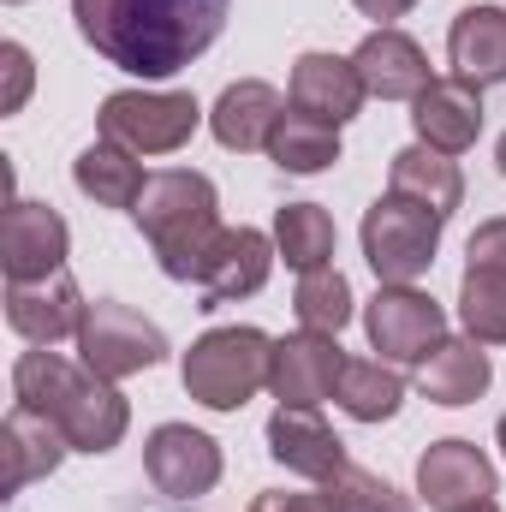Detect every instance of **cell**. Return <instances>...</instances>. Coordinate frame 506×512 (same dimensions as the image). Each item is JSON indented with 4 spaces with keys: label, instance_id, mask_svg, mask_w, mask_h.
Instances as JSON below:
<instances>
[{
    "label": "cell",
    "instance_id": "6da1fadb",
    "mask_svg": "<svg viewBox=\"0 0 506 512\" xmlns=\"http://www.w3.org/2000/svg\"><path fill=\"white\" fill-rule=\"evenodd\" d=\"M233 0H72L78 36L131 78H173L215 48Z\"/></svg>",
    "mask_w": 506,
    "mask_h": 512
},
{
    "label": "cell",
    "instance_id": "7a4b0ae2",
    "mask_svg": "<svg viewBox=\"0 0 506 512\" xmlns=\"http://www.w3.org/2000/svg\"><path fill=\"white\" fill-rule=\"evenodd\" d=\"M12 399L30 405V411H42L72 441V453H114L131 429L126 393H114V382H102L84 364H66L48 346L24 352L12 364Z\"/></svg>",
    "mask_w": 506,
    "mask_h": 512
},
{
    "label": "cell",
    "instance_id": "3957f363",
    "mask_svg": "<svg viewBox=\"0 0 506 512\" xmlns=\"http://www.w3.org/2000/svg\"><path fill=\"white\" fill-rule=\"evenodd\" d=\"M131 215H137V227H143V239H149V251H155L167 280H197L203 251L221 233V197H215L209 173H197V167L149 173Z\"/></svg>",
    "mask_w": 506,
    "mask_h": 512
},
{
    "label": "cell",
    "instance_id": "277c9868",
    "mask_svg": "<svg viewBox=\"0 0 506 512\" xmlns=\"http://www.w3.org/2000/svg\"><path fill=\"white\" fill-rule=\"evenodd\" d=\"M268 364H274V340L262 328H209L179 358V382L209 411H239L251 393L268 387Z\"/></svg>",
    "mask_w": 506,
    "mask_h": 512
},
{
    "label": "cell",
    "instance_id": "5b68a950",
    "mask_svg": "<svg viewBox=\"0 0 506 512\" xmlns=\"http://www.w3.org/2000/svg\"><path fill=\"white\" fill-rule=\"evenodd\" d=\"M441 251V215L417 209L411 197H376L364 215V262L381 286H417Z\"/></svg>",
    "mask_w": 506,
    "mask_h": 512
},
{
    "label": "cell",
    "instance_id": "8992f818",
    "mask_svg": "<svg viewBox=\"0 0 506 512\" xmlns=\"http://www.w3.org/2000/svg\"><path fill=\"white\" fill-rule=\"evenodd\" d=\"M96 126L108 143H120L131 155H173L203 126V108L185 90H114L102 102Z\"/></svg>",
    "mask_w": 506,
    "mask_h": 512
},
{
    "label": "cell",
    "instance_id": "52a82bcc",
    "mask_svg": "<svg viewBox=\"0 0 506 512\" xmlns=\"http://www.w3.org/2000/svg\"><path fill=\"white\" fill-rule=\"evenodd\" d=\"M78 358L102 382H126V376H143V370H155L167 358V334L143 310L114 304V298H96L84 310V328H78Z\"/></svg>",
    "mask_w": 506,
    "mask_h": 512
},
{
    "label": "cell",
    "instance_id": "ba28073f",
    "mask_svg": "<svg viewBox=\"0 0 506 512\" xmlns=\"http://www.w3.org/2000/svg\"><path fill=\"white\" fill-rule=\"evenodd\" d=\"M364 334L387 364H423L447 340V310L417 286H381L364 310Z\"/></svg>",
    "mask_w": 506,
    "mask_h": 512
},
{
    "label": "cell",
    "instance_id": "9c48e42d",
    "mask_svg": "<svg viewBox=\"0 0 506 512\" xmlns=\"http://www.w3.org/2000/svg\"><path fill=\"white\" fill-rule=\"evenodd\" d=\"M143 471L161 495L173 501H197L221 483V447L191 429V423H161L149 441H143Z\"/></svg>",
    "mask_w": 506,
    "mask_h": 512
},
{
    "label": "cell",
    "instance_id": "30bf717a",
    "mask_svg": "<svg viewBox=\"0 0 506 512\" xmlns=\"http://www.w3.org/2000/svg\"><path fill=\"white\" fill-rule=\"evenodd\" d=\"M346 376V352H340V334H286L274 340V364H268V393L280 405H322L340 393Z\"/></svg>",
    "mask_w": 506,
    "mask_h": 512
},
{
    "label": "cell",
    "instance_id": "8fae6325",
    "mask_svg": "<svg viewBox=\"0 0 506 512\" xmlns=\"http://www.w3.org/2000/svg\"><path fill=\"white\" fill-rule=\"evenodd\" d=\"M84 292L78 280L60 268L48 280H6V322L12 334H24L30 346H60V340H78L84 328Z\"/></svg>",
    "mask_w": 506,
    "mask_h": 512
},
{
    "label": "cell",
    "instance_id": "7c38bea8",
    "mask_svg": "<svg viewBox=\"0 0 506 512\" xmlns=\"http://www.w3.org/2000/svg\"><path fill=\"white\" fill-rule=\"evenodd\" d=\"M66 251H72L66 221L48 203L12 197V209L0 221V268H6V280H48V274L66 268Z\"/></svg>",
    "mask_w": 506,
    "mask_h": 512
},
{
    "label": "cell",
    "instance_id": "4fadbf2b",
    "mask_svg": "<svg viewBox=\"0 0 506 512\" xmlns=\"http://www.w3.org/2000/svg\"><path fill=\"white\" fill-rule=\"evenodd\" d=\"M417 495L435 512H465L495 501V465L483 459L477 441H435L423 459H417Z\"/></svg>",
    "mask_w": 506,
    "mask_h": 512
},
{
    "label": "cell",
    "instance_id": "5bb4252c",
    "mask_svg": "<svg viewBox=\"0 0 506 512\" xmlns=\"http://www.w3.org/2000/svg\"><path fill=\"white\" fill-rule=\"evenodd\" d=\"M274 239L256 233V227H221L215 245L203 251V268H197V286L209 292V304H233V298H251L268 286L274 274Z\"/></svg>",
    "mask_w": 506,
    "mask_h": 512
},
{
    "label": "cell",
    "instance_id": "9a60e30c",
    "mask_svg": "<svg viewBox=\"0 0 506 512\" xmlns=\"http://www.w3.org/2000/svg\"><path fill=\"white\" fill-rule=\"evenodd\" d=\"M268 453H274V465H286L292 477H310V483H328L346 465V441L322 423L316 405H280L268 417Z\"/></svg>",
    "mask_w": 506,
    "mask_h": 512
},
{
    "label": "cell",
    "instance_id": "2e32d148",
    "mask_svg": "<svg viewBox=\"0 0 506 512\" xmlns=\"http://www.w3.org/2000/svg\"><path fill=\"white\" fill-rule=\"evenodd\" d=\"M352 66H358V78H364V90H370L376 102H417V96L435 84V78H429V54H423L405 30H387V24L358 42Z\"/></svg>",
    "mask_w": 506,
    "mask_h": 512
},
{
    "label": "cell",
    "instance_id": "e0dca14e",
    "mask_svg": "<svg viewBox=\"0 0 506 512\" xmlns=\"http://www.w3.org/2000/svg\"><path fill=\"white\" fill-rule=\"evenodd\" d=\"M286 96H292L298 114L328 120V126H346V120H358V108H364L370 90H364V78H358L352 60H340V54H298Z\"/></svg>",
    "mask_w": 506,
    "mask_h": 512
},
{
    "label": "cell",
    "instance_id": "ac0fdd59",
    "mask_svg": "<svg viewBox=\"0 0 506 512\" xmlns=\"http://www.w3.org/2000/svg\"><path fill=\"white\" fill-rule=\"evenodd\" d=\"M447 60L471 90L506 84V6H465L447 30Z\"/></svg>",
    "mask_w": 506,
    "mask_h": 512
},
{
    "label": "cell",
    "instance_id": "d6986e66",
    "mask_svg": "<svg viewBox=\"0 0 506 512\" xmlns=\"http://www.w3.org/2000/svg\"><path fill=\"white\" fill-rule=\"evenodd\" d=\"M411 126H417V143H429L441 155H465L477 143V131H483V90H471L459 78H435L417 96Z\"/></svg>",
    "mask_w": 506,
    "mask_h": 512
},
{
    "label": "cell",
    "instance_id": "ffe728a7",
    "mask_svg": "<svg viewBox=\"0 0 506 512\" xmlns=\"http://www.w3.org/2000/svg\"><path fill=\"white\" fill-rule=\"evenodd\" d=\"M280 114H286V102H280L274 84H262V78H239V84L221 90V102H215V114H209V131H215L221 149L251 155V149H268V137H274V126H280Z\"/></svg>",
    "mask_w": 506,
    "mask_h": 512
},
{
    "label": "cell",
    "instance_id": "44dd1931",
    "mask_svg": "<svg viewBox=\"0 0 506 512\" xmlns=\"http://www.w3.org/2000/svg\"><path fill=\"white\" fill-rule=\"evenodd\" d=\"M387 191H393V197H411L417 209H429V215L447 221V215L465 203V173H459L453 155H441V149H429V143H411V149L393 155Z\"/></svg>",
    "mask_w": 506,
    "mask_h": 512
},
{
    "label": "cell",
    "instance_id": "7402d4cb",
    "mask_svg": "<svg viewBox=\"0 0 506 512\" xmlns=\"http://www.w3.org/2000/svg\"><path fill=\"white\" fill-rule=\"evenodd\" d=\"M0 441H6V495H24L36 477H48V471L72 453V441H66L42 411H30V405H12V411H6Z\"/></svg>",
    "mask_w": 506,
    "mask_h": 512
},
{
    "label": "cell",
    "instance_id": "603a6c76",
    "mask_svg": "<svg viewBox=\"0 0 506 512\" xmlns=\"http://www.w3.org/2000/svg\"><path fill=\"white\" fill-rule=\"evenodd\" d=\"M495 382V364H489V352L465 334V340H441L423 364H417V393L423 399H435V405H471V399H483Z\"/></svg>",
    "mask_w": 506,
    "mask_h": 512
},
{
    "label": "cell",
    "instance_id": "cb8c5ba5",
    "mask_svg": "<svg viewBox=\"0 0 506 512\" xmlns=\"http://www.w3.org/2000/svg\"><path fill=\"white\" fill-rule=\"evenodd\" d=\"M72 185L90 197V203H102V209H137V197H143V185H149V173H143V161L120 149V143H90L78 161H72Z\"/></svg>",
    "mask_w": 506,
    "mask_h": 512
},
{
    "label": "cell",
    "instance_id": "d4e9b609",
    "mask_svg": "<svg viewBox=\"0 0 506 512\" xmlns=\"http://www.w3.org/2000/svg\"><path fill=\"white\" fill-rule=\"evenodd\" d=\"M268 161H274L280 173H322V167L340 161V126L286 108L280 126H274V137H268Z\"/></svg>",
    "mask_w": 506,
    "mask_h": 512
},
{
    "label": "cell",
    "instance_id": "484cf974",
    "mask_svg": "<svg viewBox=\"0 0 506 512\" xmlns=\"http://www.w3.org/2000/svg\"><path fill=\"white\" fill-rule=\"evenodd\" d=\"M334 245H340V233H334V215H328V209H316V203H286V209L274 215V251L286 256V268H298V274L328 268V262H334Z\"/></svg>",
    "mask_w": 506,
    "mask_h": 512
},
{
    "label": "cell",
    "instance_id": "4316f807",
    "mask_svg": "<svg viewBox=\"0 0 506 512\" xmlns=\"http://www.w3.org/2000/svg\"><path fill=\"white\" fill-rule=\"evenodd\" d=\"M340 411L358 417V423H387L399 405H405V382L393 364L381 358H346V376H340Z\"/></svg>",
    "mask_w": 506,
    "mask_h": 512
},
{
    "label": "cell",
    "instance_id": "83f0119b",
    "mask_svg": "<svg viewBox=\"0 0 506 512\" xmlns=\"http://www.w3.org/2000/svg\"><path fill=\"white\" fill-rule=\"evenodd\" d=\"M292 310L310 334H340L352 322V280L328 262V268H310L298 274V292H292Z\"/></svg>",
    "mask_w": 506,
    "mask_h": 512
},
{
    "label": "cell",
    "instance_id": "f1b7e54d",
    "mask_svg": "<svg viewBox=\"0 0 506 512\" xmlns=\"http://www.w3.org/2000/svg\"><path fill=\"white\" fill-rule=\"evenodd\" d=\"M459 322L477 346H506V274L465 268L459 280Z\"/></svg>",
    "mask_w": 506,
    "mask_h": 512
},
{
    "label": "cell",
    "instance_id": "f546056e",
    "mask_svg": "<svg viewBox=\"0 0 506 512\" xmlns=\"http://www.w3.org/2000/svg\"><path fill=\"white\" fill-rule=\"evenodd\" d=\"M322 495L334 501V512H417L411 495H399L387 477L364 471V465H340V471L322 483Z\"/></svg>",
    "mask_w": 506,
    "mask_h": 512
},
{
    "label": "cell",
    "instance_id": "4dcf8cb0",
    "mask_svg": "<svg viewBox=\"0 0 506 512\" xmlns=\"http://www.w3.org/2000/svg\"><path fill=\"white\" fill-rule=\"evenodd\" d=\"M465 268H495V274H506V215L483 221V227L471 233V245H465Z\"/></svg>",
    "mask_w": 506,
    "mask_h": 512
},
{
    "label": "cell",
    "instance_id": "1f68e13d",
    "mask_svg": "<svg viewBox=\"0 0 506 512\" xmlns=\"http://www.w3.org/2000/svg\"><path fill=\"white\" fill-rule=\"evenodd\" d=\"M0 60H6V96H0V114H18L24 108V96H30V54H24V42H6L0 48Z\"/></svg>",
    "mask_w": 506,
    "mask_h": 512
},
{
    "label": "cell",
    "instance_id": "d6a6232c",
    "mask_svg": "<svg viewBox=\"0 0 506 512\" xmlns=\"http://www.w3.org/2000/svg\"><path fill=\"white\" fill-rule=\"evenodd\" d=\"M251 512H334V501L316 489V495H280V489H268V495H256Z\"/></svg>",
    "mask_w": 506,
    "mask_h": 512
},
{
    "label": "cell",
    "instance_id": "836d02e7",
    "mask_svg": "<svg viewBox=\"0 0 506 512\" xmlns=\"http://www.w3.org/2000/svg\"><path fill=\"white\" fill-rule=\"evenodd\" d=\"M352 6H358L364 18H381V24H387V18H405L417 0H352Z\"/></svg>",
    "mask_w": 506,
    "mask_h": 512
},
{
    "label": "cell",
    "instance_id": "e575fe53",
    "mask_svg": "<svg viewBox=\"0 0 506 512\" xmlns=\"http://www.w3.org/2000/svg\"><path fill=\"white\" fill-rule=\"evenodd\" d=\"M495 441H501V453H506V417H501V423H495Z\"/></svg>",
    "mask_w": 506,
    "mask_h": 512
},
{
    "label": "cell",
    "instance_id": "d590c367",
    "mask_svg": "<svg viewBox=\"0 0 506 512\" xmlns=\"http://www.w3.org/2000/svg\"><path fill=\"white\" fill-rule=\"evenodd\" d=\"M495 161H501V173H506V137H501V149H495Z\"/></svg>",
    "mask_w": 506,
    "mask_h": 512
},
{
    "label": "cell",
    "instance_id": "8d00e7d4",
    "mask_svg": "<svg viewBox=\"0 0 506 512\" xmlns=\"http://www.w3.org/2000/svg\"><path fill=\"white\" fill-rule=\"evenodd\" d=\"M465 512H501V507H495V501H483V507H465Z\"/></svg>",
    "mask_w": 506,
    "mask_h": 512
},
{
    "label": "cell",
    "instance_id": "74e56055",
    "mask_svg": "<svg viewBox=\"0 0 506 512\" xmlns=\"http://www.w3.org/2000/svg\"><path fill=\"white\" fill-rule=\"evenodd\" d=\"M12 6H18V0H12Z\"/></svg>",
    "mask_w": 506,
    "mask_h": 512
}]
</instances>
